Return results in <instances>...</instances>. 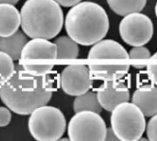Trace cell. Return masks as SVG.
Listing matches in <instances>:
<instances>
[{
	"instance_id": "cell-4",
	"label": "cell",
	"mask_w": 157,
	"mask_h": 141,
	"mask_svg": "<svg viewBox=\"0 0 157 141\" xmlns=\"http://www.w3.org/2000/svg\"><path fill=\"white\" fill-rule=\"evenodd\" d=\"M88 68L93 78L99 81L122 79L130 70L129 53L119 42L102 39L90 49Z\"/></svg>"
},
{
	"instance_id": "cell-18",
	"label": "cell",
	"mask_w": 157,
	"mask_h": 141,
	"mask_svg": "<svg viewBox=\"0 0 157 141\" xmlns=\"http://www.w3.org/2000/svg\"><path fill=\"white\" fill-rule=\"evenodd\" d=\"M129 57L133 61V66L137 69H143L146 66L147 60L151 59L150 50L144 46L133 47L130 52Z\"/></svg>"
},
{
	"instance_id": "cell-1",
	"label": "cell",
	"mask_w": 157,
	"mask_h": 141,
	"mask_svg": "<svg viewBox=\"0 0 157 141\" xmlns=\"http://www.w3.org/2000/svg\"><path fill=\"white\" fill-rule=\"evenodd\" d=\"M54 87L51 72L35 75L17 64L10 79L0 84V99L14 113L27 116L51 101Z\"/></svg>"
},
{
	"instance_id": "cell-9",
	"label": "cell",
	"mask_w": 157,
	"mask_h": 141,
	"mask_svg": "<svg viewBox=\"0 0 157 141\" xmlns=\"http://www.w3.org/2000/svg\"><path fill=\"white\" fill-rule=\"evenodd\" d=\"M123 41L130 46H144L154 35V25L149 17L140 12L124 16L119 27Z\"/></svg>"
},
{
	"instance_id": "cell-14",
	"label": "cell",
	"mask_w": 157,
	"mask_h": 141,
	"mask_svg": "<svg viewBox=\"0 0 157 141\" xmlns=\"http://www.w3.org/2000/svg\"><path fill=\"white\" fill-rule=\"evenodd\" d=\"M27 42V35L20 30H17L10 36L0 37V51L7 53L14 61H18Z\"/></svg>"
},
{
	"instance_id": "cell-15",
	"label": "cell",
	"mask_w": 157,
	"mask_h": 141,
	"mask_svg": "<svg viewBox=\"0 0 157 141\" xmlns=\"http://www.w3.org/2000/svg\"><path fill=\"white\" fill-rule=\"evenodd\" d=\"M58 60H75L78 57L79 47L69 36H62L54 40Z\"/></svg>"
},
{
	"instance_id": "cell-8",
	"label": "cell",
	"mask_w": 157,
	"mask_h": 141,
	"mask_svg": "<svg viewBox=\"0 0 157 141\" xmlns=\"http://www.w3.org/2000/svg\"><path fill=\"white\" fill-rule=\"evenodd\" d=\"M108 128L100 117L93 111H80L71 118L67 132L72 141L106 140Z\"/></svg>"
},
{
	"instance_id": "cell-22",
	"label": "cell",
	"mask_w": 157,
	"mask_h": 141,
	"mask_svg": "<svg viewBox=\"0 0 157 141\" xmlns=\"http://www.w3.org/2000/svg\"><path fill=\"white\" fill-rule=\"evenodd\" d=\"M11 120V113L10 109L7 107H0V128L6 127Z\"/></svg>"
},
{
	"instance_id": "cell-20",
	"label": "cell",
	"mask_w": 157,
	"mask_h": 141,
	"mask_svg": "<svg viewBox=\"0 0 157 141\" xmlns=\"http://www.w3.org/2000/svg\"><path fill=\"white\" fill-rule=\"evenodd\" d=\"M147 75L151 82L157 85V52L151 56V62L147 66Z\"/></svg>"
},
{
	"instance_id": "cell-13",
	"label": "cell",
	"mask_w": 157,
	"mask_h": 141,
	"mask_svg": "<svg viewBox=\"0 0 157 141\" xmlns=\"http://www.w3.org/2000/svg\"><path fill=\"white\" fill-rule=\"evenodd\" d=\"M20 13L14 5L0 3V37L14 34L20 26Z\"/></svg>"
},
{
	"instance_id": "cell-3",
	"label": "cell",
	"mask_w": 157,
	"mask_h": 141,
	"mask_svg": "<svg viewBox=\"0 0 157 141\" xmlns=\"http://www.w3.org/2000/svg\"><path fill=\"white\" fill-rule=\"evenodd\" d=\"M20 19L23 32L31 39H53L63 26V13L55 0H27Z\"/></svg>"
},
{
	"instance_id": "cell-6",
	"label": "cell",
	"mask_w": 157,
	"mask_h": 141,
	"mask_svg": "<svg viewBox=\"0 0 157 141\" xmlns=\"http://www.w3.org/2000/svg\"><path fill=\"white\" fill-rule=\"evenodd\" d=\"M28 127L29 133L35 139L55 141L59 140L64 134L66 120L60 109L42 106L30 114Z\"/></svg>"
},
{
	"instance_id": "cell-23",
	"label": "cell",
	"mask_w": 157,
	"mask_h": 141,
	"mask_svg": "<svg viewBox=\"0 0 157 141\" xmlns=\"http://www.w3.org/2000/svg\"><path fill=\"white\" fill-rule=\"evenodd\" d=\"M55 1L62 6L70 7V6H74L77 5L82 0H55Z\"/></svg>"
},
{
	"instance_id": "cell-16",
	"label": "cell",
	"mask_w": 157,
	"mask_h": 141,
	"mask_svg": "<svg viewBox=\"0 0 157 141\" xmlns=\"http://www.w3.org/2000/svg\"><path fill=\"white\" fill-rule=\"evenodd\" d=\"M74 111H93L98 114L102 112V106L98 102L97 93L87 91L85 94L75 96L74 101Z\"/></svg>"
},
{
	"instance_id": "cell-7",
	"label": "cell",
	"mask_w": 157,
	"mask_h": 141,
	"mask_svg": "<svg viewBox=\"0 0 157 141\" xmlns=\"http://www.w3.org/2000/svg\"><path fill=\"white\" fill-rule=\"evenodd\" d=\"M56 59L57 49L54 43L45 39H33L24 46L18 64L29 73L45 75L52 71Z\"/></svg>"
},
{
	"instance_id": "cell-2",
	"label": "cell",
	"mask_w": 157,
	"mask_h": 141,
	"mask_svg": "<svg viewBox=\"0 0 157 141\" xmlns=\"http://www.w3.org/2000/svg\"><path fill=\"white\" fill-rule=\"evenodd\" d=\"M68 36L83 46H91L108 34L109 20L105 9L95 2H80L72 6L65 17Z\"/></svg>"
},
{
	"instance_id": "cell-5",
	"label": "cell",
	"mask_w": 157,
	"mask_h": 141,
	"mask_svg": "<svg viewBox=\"0 0 157 141\" xmlns=\"http://www.w3.org/2000/svg\"><path fill=\"white\" fill-rule=\"evenodd\" d=\"M111 128L120 140L141 139L146 129L145 116L133 103L124 102L111 111Z\"/></svg>"
},
{
	"instance_id": "cell-12",
	"label": "cell",
	"mask_w": 157,
	"mask_h": 141,
	"mask_svg": "<svg viewBox=\"0 0 157 141\" xmlns=\"http://www.w3.org/2000/svg\"><path fill=\"white\" fill-rule=\"evenodd\" d=\"M132 101L144 115L152 117L157 114V85L142 84L138 86L132 95Z\"/></svg>"
},
{
	"instance_id": "cell-17",
	"label": "cell",
	"mask_w": 157,
	"mask_h": 141,
	"mask_svg": "<svg viewBox=\"0 0 157 141\" xmlns=\"http://www.w3.org/2000/svg\"><path fill=\"white\" fill-rule=\"evenodd\" d=\"M109 7L120 16H127L132 13L141 12L147 0H107Z\"/></svg>"
},
{
	"instance_id": "cell-25",
	"label": "cell",
	"mask_w": 157,
	"mask_h": 141,
	"mask_svg": "<svg viewBox=\"0 0 157 141\" xmlns=\"http://www.w3.org/2000/svg\"><path fill=\"white\" fill-rule=\"evenodd\" d=\"M19 0H0V3L3 4H10V5H17Z\"/></svg>"
},
{
	"instance_id": "cell-26",
	"label": "cell",
	"mask_w": 157,
	"mask_h": 141,
	"mask_svg": "<svg viewBox=\"0 0 157 141\" xmlns=\"http://www.w3.org/2000/svg\"><path fill=\"white\" fill-rule=\"evenodd\" d=\"M155 15H156V17H157V2H156V5H155Z\"/></svg>"
},
{
	"instance_id": "cell-21",
	"label": "cell",
	"mask_w": 157,
	"mask_h": 141,
	"mask_svg": "<svg viewBox=\"0 0 157 141\" xmlns=\"http://www.w3.org/2000/svg\"><path fill=\"white\" fill-rule=\"evenodd\" d=\"M146 135L149 140L157 141V114L149 120L146 126Z\"/></svg>"
},
{
	"instance_id": "cell-11",
	"label": "cell",
	"mask_w": 157,
	"mask_h": 141,
	"mask_svg": "<svg viewBox=\"0 0 157 141\" xmlns=\"http://www.w3.org/2000/svg\"><path fill=\"white\" fill-rule=\"evenodd\" d=\"M97 95L102 108L111 112L121 103L129 102L130 91L124 81H104L98 87Z\"/></svg>"
},
{
	"instance_id": "cell-19",
	"label": "cell",
	"mask_w": 157,
	"mask_h": 141,
	"mask_svg": "<svg viewBox=\"0 0 157 141\" xmlns=\"http://www.w3.org/2000/svg\"><path fill=\"white\" fill-rule=\"evenodd\" d=\"M15 66L14 60L7 53L0 51V84L10 79L14 73Z\"/></svg>"
},
{
	"instance_id": "cell-10",
	"label": "cell",
	"mask_w": 157,
	"mask_h": 141,
	"mask_svg": "<svg viewBox=\"0 0 157 141\" xmlns=\"http://www.w3.org/2000/svg\"><path fill=\"white\" fill-rule=\"evenodd\" d=\"M60 84L63 91L72 96H77L89 91L93 80L88 66L85 64L68 65L61 73Z\"/></svg>"
},
{
	"instance_id": "cell-24",
	"label": "cell",
	"mask_w": 157,
	"mask_h": 141,
	"mask_svg": "<svg viewBox=\"0 0 157 141\" xmlns=\"http://www.w3.org/2000/svg\"><path fill=\"white\" fill-rule=\"evenodd\" d=\"M106 140L109 141H118L120 140L119 138L117 137V135L115 134V132L113 131V129L111 128L107 129V134H106Z\"/></svg>"
}]
</instances>
